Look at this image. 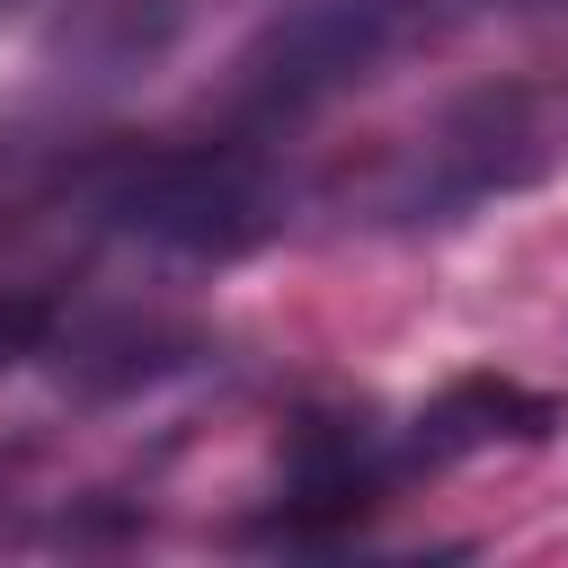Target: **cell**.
<instances>
[{
  "mask_svg": "<svg viewBox=\"0 0 568 568\" xmlns=\"http://www.w3.org/2000/svg\"><path fill=\"white\" fill-rule=\"evenodd\" d=\"M98 213L133 240H160V248H186V257H231L266 231V178L222 142L124 151V160L98 169Z\"/></svg>",
  "mask_w": 568,
  "mask_h": 568,
  "instance_id": "obj_1",
  "label": "cell"
},
{
  "mask_svg": "<svg viewBox=\"0 0 568 568\" xmlns=\"http://www.w3.org/2000/svg\"><path fill=\"white\" fill-rule=\"evenodd\" d=\"M44 337H53V302L27 293V284H0V373L44 355Z\"/></svg>",
  "mask_w": 568,
  "mask_h": 568,
  "instance_id": "obj_5",
  "label": "cell"
},
{
  "mask_svg": "<svg viewBox=\"0 0 568 568\" xmlns=\"http://www.w3.org/2000/svg\"><path fill=\"white\" fill-rule=\"evenodd\" d=\"M382 27H390L382 0H311V9H293V18L240 62V106H248V115H293V106L328 98L337 80H355V71L373 62Z\"/></svg>",
  "mask_w": 568,
  "mask_h": 568,
  "instance_id": "obj_2",
  "label": "cell"
},
{
  "mask_svg": "<svg viewBox=\"0 0 568 568\" xmlns=\"http://www.w3.org/2000/svg\"><path fill=\"white\" fill-rule=\"evenodd\" d=\"M373 462H364V444L355 435H337L328 417H311L302 426V444H293V479H284V532H346V524H364V506H373Z\"/></svg>",
  "mask_w": 568,
  "mask_h": 568,
  "instance_id": "obj_3",
  "label": "cell"
},
{
  "mask_svg": "<svg viewBox=\"0 0 568 568\" xmlns=\"http://www.w3.org/2000/svg\"><path fill=\"white\" fill-rule=\"evenodd\" d=\"M417 426H426V453H470V444H532V435L559 426V408H550L541 390H524V382L470 373V382H453Z\"/></svg>",
  "mask_w": 568,
  "mask_h": 568,
  "instance_id": "obj_4",
  "label": "cell"
}]
</instances>
